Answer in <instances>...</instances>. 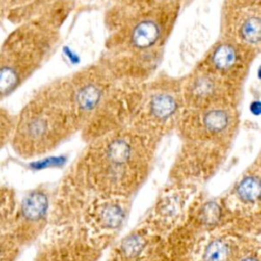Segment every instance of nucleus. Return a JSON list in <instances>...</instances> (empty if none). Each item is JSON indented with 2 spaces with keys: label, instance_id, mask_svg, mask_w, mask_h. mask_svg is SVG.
Masks as SVG:
<instances>
[{
  "label": "nucleus",
  "instance_id": "obj_1",
  "mask_svg": "<svg viewBox=\"0 0 261 261\" xmlns=\"http://www.w3.org/2000/svg\"><path fill=\"white\" fill-rule=\"evenodd\" d=\"M182 3L130 8L109 4L104 13L106 38L99 58L120 83H143L163 60Z\"/></svg>",
  "mask_w": 261,
  "mask_h": 261
},
{
  "label": "nucleus",
  "instance_id": "obj_2",
  "mask_svg": "<svg viewBox=\"0 0 261 261\" xmlns=\"http://www.w3.org/2000/svg\"><path fill=\"white\" fill-rule=\"evenodd\" d=\"M158 144L132 126L119 128L88 142L65 173L91 199H133L153 169Z\"/></svg>",
  "mask_w": 261,
  "mask_h": 261
},
{
  "label": "nucleus",
  "instance_id": "obj_3",
  "mask_svg": "<svg viewBox=\"0 0 261 261\" xmlns=\"http://www.w3.org/2000/svg\"><path fill=\"white\" fill-rule=\"evenodd\" d=\"M73 6L58 2L13 32L8 48L0 54V99L21 86L54 54L61 42V27Z\"/></svg>",
  "mask_w": 261,
  "mask_h": 261
},
{
  "label": "nucleus",
  "instance_id": "obj_4",
  "mask_svg": "<svg viewBox=\"0 0 261 261\" xmlns=\"http://www.w3.org/2000/svg\"><path fill=\"white\" fill-rule=\"evenodd\" d=\"M76 133L59 77L41 87L22 107L10 143L19 157L31 159L54 151Z\"/></svg>",
  "mask_w": 261,
  "mask_h": 261
},
{
  "label": "nucleus",
  "instance_id": "obj_5",
  "mask_svg": "<svg viewBox=\"0 0 261 261\" xmlns=\"http://www.w3.org/2000/svg\"><path fill=\"white\" fill-rule=\"evenodd\" d=\"M185 111L180 76L156 72L140 85V96L130 125L161 142L175 132Z\"/></svg>",
  "mask_w": 261,
  "mask_h": 261
},
{
  "label": "nucleus",
  "instance_id": "obj_6",
  "mask_svg": "<svg viewBox=\"0 0 261 261\" xmlns=\"http://www.w3.org/2000/svg\"><path fill=\"white\" fill-rule=\"evenodd\" d=\"M76 132H81L118 83L98 60L61 77Z\"/></svg>",
  "mask_w": 261,
  "mask_h": 261
},
{
  "label": "nucleus",
  "instance_id": "obj_7",
  "mask_svg": "<svg viewBox=\"0 0 261 261\" xmlns=\"http://www.w3.org/2000/svg\"><path fill=\"white\" fill-rule=\"evenodd\" d=\"M219 201L223 223L249 234L260 237L261 227V164L257 157Z\"/></svg>",
  "mask_w": 261,
  "mask_h": 261
},
{
  "label": "nucleus",
  "instance_id": "obj_8",
  "mask_svg": "<svg viewBox=\"0 0 261 261\" xmlns=\"http://www.w3.org/2000/svg\"><path fill=\"white\" fill-rule=\"evenodd\" d=\"M240 105L185 108L175 133L179 141H202L231 147L240 127Z\"/></svg>",
  "mask_w": 261,
  "mask_h": 261
},
{
  "label": "nucleus",
  "instance_id": "obj_9",
  "mask_svg": "<svg viewBox=\"0 0 261 261\" xmlns=\"http://www.w3.org/2000/svg\"><path fill=\"white\" fill-rule=\"evenodd\" d=\"M130 207V198L97 196L90 200L74 222L90 242L104 252L117 240Z\"/></svg>",
  "mask_w": 261,
  "mask_h": 261
},
{
  "label": "nucleus",
  "instance_id": "obj_10",
  "mask_svg": "<svg viewBox=\"0 0 261 261\" xmlns=\"http://www.w3.org/2000/svg\"><path fill=\"white\" fill-rule=\"evenodd\" d=\"M140 85L118 82L80 132L86 143L130 125L140 96Z\"/></svg>",
  "mask_w": 261,
  "mask_h": 261
},
{
  "label": "nucleus",
  "instance_id": "obj_11",
  "mask_svg": "<svg viewBox=\"0 0 261 261\" xmlns=\"http://www.w3.org/2000/svg\"><path fill=\"white\" fill-rule=\"evenodd\" d=\"M218 37L261 52V0H222Z\"/></svg>",
  "mask_w": 261,
  "mask_h": 261
},
{
  "label": "nucleus",
  "instance_id": "obj_12",
  "mask_svg": "<svg viewBox=\"0 0 261 261\" xmlns=\"http://www.w3.org/2000/svg\"><path fill=\"white\" fill-rule=\"evenodd\" d=\"M185 108H203L213 105H240L244 87L229 83L198 66L180 76Z\"/></svg>",
  "mask_w": 261,
  "mask_h": 261
},
{
  "label": "nucleus",
  "instance_id": "obj_13",
  "mask_svg": "<svg viewBox=\"0 0 261 261\" xmlns=\"http://www.w3.org/2000/svg\"><path fill=\"white\" fill-rule=\"evenodd\" d=\"M200 193L199 186L168 181L142 221L162 237L185 219Z\"/></svg>",
  "mask_w": 261,
  "mask_h": 261
},
{
  "label": "nucleus",
  "instance_id": "obj_14",
  "mask_svg": "<svg viewBox=\"0 0 261 261\" xmlns=\"http://www.w3.org/2000/svg\"><path fill=\"white\" fill-rule=\"evenodd\" d=\"M259 54L232 41L218 37L196 65L234 85L245 87L251 67Z\"/></svg>",
  "mask_w": 261,
  "mask_h": 261
},
{
  "label": "nucleus",
  "instance_id": "obj_15",
  "mask_svg": "<svg viewBox=\"0 0 261 261\" xmlns=\"http://www.w3.org/2000/svg\"><path fill=\"white\" fill-rule=\"evenodd\" d=\"M34 261H98L103 251L75 223L51 225Z\"/></svg>",
  "mask_w": 261,
  "mask_h": 261
},
{
  "label": "nucleus",
  "instance_id": "obj_16",
  "mask_svg": "<svg viewBox=\"0 0 261 261\" xmlns=\"http://www.w3.org/2000/svg\"><path fill=\"white\" fill-rule=\"evenodd\" d=\"M52 193L45 186L28 192L16 205L12 233L20 247L35 242L50 225Z\"/></svg>",
  "mask_w": 261,
  "mask_h": 261
},
{
  "label": "nucleus",
  "instance_id": "obj_17",
  "mask_svg": "<svg viewBox=\"0 0 261 261\" xmlns=\"http://www.w3.org/2000/svg\"><path fill=\"white\" fill-rule=\"evenodd\" d=\"M227 224L204 231L197 240L190 261H234L250 239Z\"/></svg>",
  "mask_w": 261,
  "mask_h": 261
},
{
  "label": "nucleus",
  "instance_id": "obj_18",
  "mask_svg": "<svg viewBox=\"0 0 261 261\" xmlns=\"http://www.w3.org/2000/svg\"><path fill=\"white\" fill-rule=\"evenodd\" d=\"M160 238L141 221L111 245L108 261H151Z\"/></svg>",
  "mask_w": 261,
  "mask_h": 261
},
{
  "label": "nucleus",
  "instance_id": "obj_19",
  "mask_svg": "<svg viewBox=\"0 0 261 261\" xmlns=\"http://www.w3.org/2000/svg\"><path fill=\"white\" fill-rule=\"evenodd\" d=\"M16 198L10 189L0 187V234L12 231Z\"/></svg>",
  "mask_w": 261,
  "mask_h": 261
},
{
  "label": "nucleus",
  "instance_id": "obj_20",
  "mask_svg": "<svg viewBox=\"0 0 261 261\" xmlns=\"http://www.w3.org/2000/svg\"><path fill=\"white\" fill-rule=\"evenodd\" d=\"M20 248L12 231L0 234V261H14Z\"/></svg>",
  "mask_w": 261,
  "mask_h": 261
},
{
  "label": "nucleus",
  "instance_id": "obj_21",
  "mask_svg": "<svg viewBox=\"0 0 261 261\" xmlns=\"http://www.w3.org/2000/svg\"><path fill=\"white\" fill-rule=\"evenodd\" d=\"M15 117L12 116L6 109L0 107V149L10 142Z\"/></svg>",
  "mask_w": 261,
  "mask_h": 261
},
{
  "label": "nucleus",
  "instance_id": "obj_22",
  "mask_svg": "<svg viewBox=\"0 0 261 261\" xmlns=\"http://www.w3.org/2000/svg\"><path fill=\"white\" fill-rule=\"evenodd\" d=\"M234 261H261L260 237L250 239Z\"/></svg>",
  "mask_w": 261,
  "mask_h": 261
},
{
  "label": "nucleus",
  "instance_id": "obj_23",
  "mask_svg": "<svg viewBox=\"0 0 261 261\" xmlns=\"http://www.w3.org/2000/svg\"><path fill=\"white\" fill-rule=\"evenodd\" d=\"M185 0H109L111 4H117L124 7L130 8H143V7H152L163 4H169L174 2L182 3Z\"/></svg>",
  "mask_w": 261,
  "mask_h": 261
},
{
  "label": "nucleus",
  "instance_id": "obj_24",
  "mask_svg": "<svg viewBox=\"0 0 261 261\" xmlns=\"http://www.w3.org/2000/svg\"><path fill=\"white\" fill-rule=\"evenodd\" d=\"M54 1H63V2H70V3H75L77 0H54Z\"/></svg>",
  "mask_w": 261,
  "mask_h": 261
}]
</instances>
